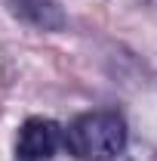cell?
I'll return each instance as SVG.
<instances>
[{
    "instance_id": "obj_1",
    "label": "cell",
    "mask_w": 157,
    "mask_h": 161,
    "mask_svg": "<svg viewBox=\"0 0 157 161\" xmlns=\"http://www.w3.org/2000/svg\"><path fill=\"white\" fill-rule=\"evenodd\" d=\"M65 146L80 161H111L126 146V124L114 112L80 115L65 130Z\"/></svg>"
},
{
    "instance_id": "obj_2",
    "label": "cell",
    "mask_w": 157,
    "mask_h": 161,
    "mask_svg": "<svg viewBox=\"0 0 157 161\" xmlns=\"http://www.w3.org/2000/svg\"><path fill=\"white\" fill-rule=\"evenodd\" d=\"M62 142V127L49 118H28L19 130L16 161H49Z\"/></svg>"
},
{
    "instance_id": "obj_3",
    "label": "cell",
    "mask_w": 157,
    "mask_h": 161,
    "mask_svg": "<svg viewBox=\"0 0 157 161\" xmlns=\"http://www.w3.org/2000/svg\"><path fill=\"white\" fill-rule=\"evenodd\" d=\"M9 6H13V13L19 19L37 25L43 31L65 28V13H62V6L56 0H9Z\"/></svg>"
}]
</instances>
